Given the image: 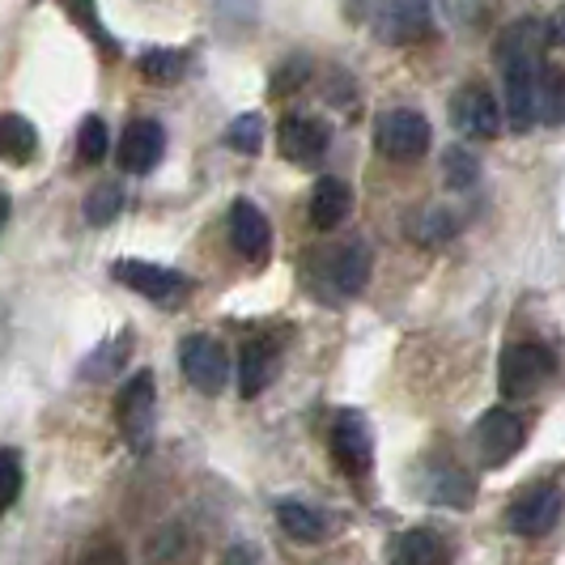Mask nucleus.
Masks as SVG:
<instances>
[{
	"label": "nucleus",
	"instance_id": "nucleus-1",
	"mask_svg": "<svg viewBox=\"0 0 565 565\" xmlns=\"http://www.w3.org/2000/svg\"><path fill=\"white\" fill-rule=\"evenodd\" d=\"M540 52H544V26H540L536 18L510 22L498 34V43H493V60H498L502 85H507L498 111H507V124L514 132H527L536 124V85L540 73H544Z\"/></svg>",
	"mask_w": 565,
	"mask_h": 565
},
{
	"label": "nucleus",
	"instance_id": "nucleus-2",
	"mask_svg": "<svg viewBox=\"0 0 565 565\" xmlns=\"http://www.w3.org/2000/svg\"><path fill=\"white\" fill-rule=\"evenodd\" d=\"M548 374H553V353L536 340H519V344H507L498 358V392L507 399L536 396L548 383Z\"/></svg>",
	"mask_w": 565,
	"mask_h": 565
},
{
	"label": "nucleus",
	"instance_id": "nucleus-3",
	"mask_svg": "<svg viewBox=\"0 0 565 565\" xmlns=\"http://www.w3.org/2000/svg\"><path fill=\"white\" fill-rule=\"evenodd\" d=\"M374 145L387 162H422L429 153V124L425 115L396 107V111H383L374 124Z\"/></svg>",
	"mask_w": 565,
	"mask_h": 565
},
{
	"label": "nucleus",
	"instance_id": "nucleus-4",
	"mask_svg": "<svg viewBox=\"0 0 565 565\" xmlns=\"http://www.w3.org/2000/svg\"><path fill=\"white\" fill-rule=\"evenodd\" d=\"M328 447H332V459L340 463L344 477L362 481L374 468V438H370V425L358 408H340L337 422H332V434H328Z\"/></svg>",
	"mask_w": 565,
	"mask_h": 565
},
{
	"label": "nucleus",
	"instance_id": "nucleus-5",
	"mask_svg": "<svg viewBox=\"0 0 565 565\" xmlns=\"http://www.w3.org/2000/svg\"><path fill=\"white\" fill-rule=\"evenodd\" d=\"M179 370L196 387L200 396H222L230 383V358L222 340L213 337H188L179 344Z\"/></svg>",
	"mask_w": 565,
	"mask_h": 565
},
{
	"label": "nucleus",
	"instance_id": "nucleus-6",
	"mask_svg": "<svg viewBox=\"0 0 565 565\" xmlns=\"http://www.w3.org/2000/svg\"><path fill=\"white\" fill-rule=\"evenodd\" d=\"M158 408V396H153V374L141 370L128 379V387L115 399V417H119V429L124 438L132 443V451H145L149 447V434H153V413Z\"/></svg>",
	"mask_w": 565,
	"mask_h": 565
},
{
	"label": "nucleus",
	"instance_id": "nucleus-7",
	"mask_svg": "<svg viewBox=\"0 0 565 565\" xmlns=\"http://www.w3.org/2000/svg\"><path fill=\"white\" fill-rule=\"evenodd\" d=\"M557 519H562V489H557L553 481L527 489V493L514 498L507 510V527L523 540L548 536V532L557 527Z\"/></svg>",
	"mask_w": 565,
	"mask_h": 565
},
{
	"label": "nucleus",
	"instance_id": "nucleus-8",
	"mask_svg": "<svg viewBox=\"0 0 565 565\" xmlns=\"http://www.w3.org/2000/svg\"><path fill=\"white\" fill-rule=\"evenodd\" d=\"M523 443H527V429H523V422H519L510 408H493V413H484L481 425H477V455H481L484 468L510 463L514 455L523 451Z\"/></svg>",
	"mask_w": 565,
	"mask_h": 565
},
{
	"label": "nucleus",
	"instance_id": "nucleus-9",
	"mask_svg": "<svg viewBox=\"0 0 565 565\" xmlns=\"http://www.w3.org/2000/svg\"><path fill=\"white\" fill-rule=\"evenodd\" d=\"M451 124L459 137H472V141L498 137V128H502L498 98H493L484 85H463V89L451 98Z\"/></svg>",
	"mask_w": 565,
	"mask_h": 565
},
{
	"label": "nucleus",
	"instance_id": "nucleus-10",
	"mask_svg": "<svg viewBox=\"0 0 565 565\" xmlns=\"http://www.w3.org/2000/svg\"><path fill=\"white\" fill-rule=\"evenodd\" d=\"M111 273H115V281L128 285L132 294H141L149 302H170V298H179V294L188 289L183 273L162 268V264H149V259H119Z\"/></svg>",
	"mask_w": 565,
	"mask_h": 565
},
{
	"label": "nucleus",
	"instance_id": "nucleus-11",
	"mask_svg": "<svg viewBox=\"0 0 565 565\" xmlns=\"http://www.w3.org/2000/svg\"><path fill=\"white\" fill-rule=\"evenodd\" d=\"M277 149H281L285 162L315 167L328 153V128L307 119V115H285L281 124H277Z\"/></svg>",
	"mask_w": 565,
	"mask_h": 565
},
{
	"label": "nucleus",
	"instance_id": "nucleus-12",
	"mask_svg": "<svg viewBox=\"0 0 565 565\" xmlns=\"http://www.w3.org/2000/svg\"><path fill=\"white\" fill-rule=\"evenodd\" d=\"M374 30L383 43H422L429 34V4L422 0H396V4H383L370 13Z\"/></svg>",
	"mask_w": 565,
	"mask_h": 565
},
{
	"label": "nucleus",
	"instance_id": "nucleus-13",
	"mask_svg": "<svg viewBox=\"0 0 565 565\" xmlns=\"http://www.w3.org/2000/svg\"><path fill=\"white\" fill-rule=\"evenodd\" d=\"M162 149H167L162 124L158 119H132L128 132H124V141H119V167L128 170V174H145V170L158 167Z\"/></svg>",
	"mask_w": 565,
	"mask_h": 565
},
{
	"label": "nucleus",
	"instance_id": "nucleus-14",
	"mask_svg": "<svg viewBox=\"0 0 565 565\" xmlns=\"http://www.w3.org/2000/svg\"><path fill=\"white\" fill-rule=\"evenodd\" d=\"M425 502H434V507H451V510H463L472 498H477V484L472 477L463 472V468H455V463H434V468H425L422 481H417Z\"/></svg>",
	"mask_w": 565,
	"mask_h": 565
},
{
	"label": "nucleus",
	"instance_id": "nucleus-15",
	"mask_svg": "<svg viewBox=\"0 0 565 565\" xmlns=\"http://www.w3.org/2000/svg\"><path fill=\"white\" fill-rule=\"evenodd\" d=\"M387 565H451V544L434 527H408L387 544Z\"/></svg>",
	"mask_w": 565,
	"mask_h": 565
},
{
	"label": "nucleus",
	"instance_id": "nucleus-16",
	"mask_svg": "<svg viewBox=\"0 0 565 565\" xmlns=\"http://www.w3.org/2000/svg\"><path fill=\"white\" fill-rule=\"evenodd\" d=\"M230 238H234V252L243 259H252V264L268 255L273 230H268V217L255 209L252 200H234L230 204Z\"/></svg>",
	"mask_w": 565,
	"mask_h": 565
},
{
	"label": "nucleus",
	"instance_id": "nucleus-17",
	"mask_svg": "<svg viewBox=\"0 0 565 565\" xmlns=\"http://www.w3.org/2000/svg\"><path fill=\"white\" fill-rule=\"evenodd\" d=\"M370 281V247L366 243H344L328 255V285L340 298H353L362 294Z\"/></svg>",
	"mask_w": 565,
	"mask_h": 565
},
{
	"label": "nucleus",
	"instance_id": "nucleus-18",
	"mask_svg": "<svg viewBox=\"0 0 565 565\" xmlns=\"http://www.w3.org/2000/svg\"><path fill=\"white\" fill-rule=\"evenodd\" d=\"M349 209H353V192L340 183V179H319L311 192V226L323 230V234H332V230L349 217Z\"/></svg>",
	"mask_w": 565,
	"mask_h": 565
},
{
	"label": "nucleus",
	"instance_id": "nucleus-19",
	"mask_svg": "<svg viewBox=\"0 0 565 565\" xmlns=\"http://www.w3.org/2000/svg\"><path fill=\"white\" fill-rule=\"evenodd\" d=\"M277 523H281L285 536L298 540V544H319V540L328 536V519L315 507H307V502H298V498L277 502Z\"/></svg>",
	"mask_w": 565,
	"mask_h": 565
},
{
	"label": "nucleus",
	"instance_id": "nucleus-20",
	"mask_svg": "<svg viewBox=\"0 0 565 565\" xmlns=\"http://www.w3.org/2000/svg\"><path fill=\"white\" fill-rule=\"evenodd\" d=\"M34 153H39V132H34V124L26 115H0V158L9 167H26Z\"/></svg>",
	"mask_w": 565,
	"mask_h": 565
},
{
	"label": "nucleus",
	"instance_id": "nucleus-21",
	"mask_svg": "<svg viewBox=\"0 0 565 565\" xmlns=\"http://www.w3.org/2000/svg\"><path fill=\"white\" fill-rule=\"evenodd\" d=\"M273 379V353L264 344H247L243 349V362H238V392L243 399H255Z\"/></svg>",
	"mask_w": 565,
	"mask_h": 565
},
{
	"label": "nucleus",
	"instance_id": "nucleus-22",
	"mask_svg": "<svg viewBox=\"0 0 565 565\" xmlns=\"http://www.w3.org/2000/svg\"><path fill=\"white\" fill-rule=\"evenodd\" d=\"M562 103H565L562 68H557V64H544V73H540V85H536V119H540V124L557 128V124H562Z\"/></svg>",
	"mask_w": 565,
	"mask_h": 565
},
{
	"label": "nucleus",
	"instance_id": "nucleus-23",
	"mask_svg": "<svg viewBox=\"0 0 565 565\" xmlns=\"http://www.w3.org/2000/svg\"><path fill=\"white\" fill-rule=\"evenodd\" d=\"M183 68H188V56L174 47H153L141 56V77L153 85H174L183 77Z\"/></svg>",
	"mask_w": 565,
	"mask_h": 565
},
{
	"label": "nucleus",
	"instance_id": "nucleus-24",
	"mask_svg": "<svg viewBox=\"0 0 565 565\" xmlns=\"http://www.w3.org/2000/svg\"><path fill=\"white\" fill-rule=\"evenodd\" d=\"M128 353H132V332H119L98 358L85 362V379H111V374H119L124 362H128Z\"/></svg>",
	"mask_w": 565,
	"mask_h": 565
},
{
	"label": "nucleus",
	"instance_id": "nucleus-25",
	"mask_svg": "<svg viewBox=\"0 0 565 565\" xmlns=\"http://www.w3.org/2000/svg\"><path fill=\"white\" fill-rule=\"evenodd\" d=\"M107 145H111L107 124H103L98 115H89L82 124V132H77V158H82V167H98V162L107 158Z\"/></svg>",
	"mask_w": 565,
	"mask_h": 565
},
{
	"label": "nucleus",
	"instance_id": "nucleus-26",
	"mask_svg": "<svg viewBox=\"0 0 565 565\" xmlns=\"http://www.w3.org/2000/svg\"><path fill=\"white\" fill-rule=\"evenodd\" d=\"M119 209H124L119 188H115V183H103V188H94V192L85 196V222H89V226H107V222L119 217Z\"/></svg>",
	"mask_w": 565,
	"mask_h": 565
},
{
	"label": "nucleus",
	"instance_id": "nucleus-27",
	"mask_svg": "<svg viewBox=\"0 0 565 565\" xmlns=\"http://www.w3.org/2000/svg\"><path fill=\"white\" fill-rule=\"evenodd\" d=\"M226 145L234 153H259L264 149V119L259 115H238L226 128Z\"/></svg>",
	"mask_w": 565,
	"mask_h": 565
},
{
	"label": "nucleus",
	"instance_id": "nucleus-28",
	"mask_svg": "<svg viewBox=\"0 0 565 565\" xmlns=\"http://www.w3.org/2000/svg\"><path fill=\"white\" fill-rule=\"evenodd\" d=\"M443 167H447V183H451V188H472L477 174H481V162H477L463 145H451V149L443 153Z\"/></svg>",
	"mask_w": 565,
	"mask_h": 565
},
{
	"label": "nucleus",
	"instance_id": "nucleus-29",
	"mask_svg": "<svg viewBox=\"0 0 565 565\" xmlns=\"http://www.w3.org/2000/svg\"><path fill=\"white\" fill-rule=\"evenodd\" d=\"M455 226H459V222H455L443 204H429L422 217H417V226L413 230H417L422 243H447V238L455 234Z\"/></svg>",
	"mask_w": 565,
	"mask_h": 565
},
{
	"label": "nucleus",
	"instance_id": "nucleus-30",
	"mask_svg": "<svg viewBox=\"0 0 565 565\" xmlns=\"http://www.w3.org/2000/svg\"><path fill=\"white\" fill-rule=\"evenodd\" d=\"M307 82H311V60H307V56H294V60H285L281 68L273 73V85H268V89H273L277 98H285V94L302 89Z\"/></svg>",
	"mask_w": 565,
	"mask_h": 565
},
{
	"label": "nucleus",
	"instance_id": "nucleus-31",
	"mask_svg": "<svg viewBox=\"0 0 565 565\" xmlns=\"http://www.w3.org/2000/svg\"><path fill=\"white\" fill-rule=\"evenodd\" d=\"M22 493V459L18 451H0V510H9Z\"/></svg>",
	"mask_w": 565,
	"mask_h": 565
},
{
	"label": "nucleus",
	"instance_id": "nucleus-32",
	"mask_svg": "<svg viewBox=\"0 0 565 565\" xmlns=\"http://www.w3.org/2000/svg\"><path fill=\"white\" fill-rule=\"evenodd\" d=\"M85 565H124V562H119V548L115 544H94V553H89Z\"/></svg>",
	"mask_w": 565,
	"mask_h": 565
},
{
	"label": "nucleus",
	"instance_id": "nucleus-33",
	"mask_svg": "<svg viewBox=\"0 0 565 565\" xmlns=\"http://www.w3.org/2000/svg\"><path fill=\"white\" fill-rule=\"evenodd\" d=\"M222 565H259V557H255V548L252 544H234L226 553V562Z\"/></svg>",
	"mask_w": 565,
	"mask_h": 565
},
{
	"label": "nucleus",
	"instance_id": "nucleus-34",
	"mask_svg": "<svg viewBox=\"0 0 565 565\" xmlns=\"http://www.w3.org/2000/svg\"><path fill=\"white\" fill-rule=\"evenodd\" d=\"M4 217H9V196L0 192V226H4Z\"/></svg>",
	"mask_w": 565,
	"mask_h": 565
}]
</instances>
